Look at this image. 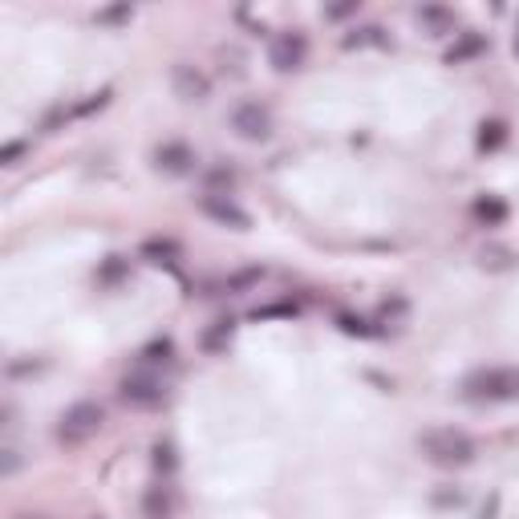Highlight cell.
Here are the masks:
<instances>
[{"label": "cell", "mask_w": 519, "mask_h": 519, "mask_svg": "<svg viewBox=\"0 0 519 519\" xmlns=\"http://www.w3.org/2000/svg\"><path fill=\"white\" fill-rule=\"evenodd\" d=\"M268 61L276 74H297V69H305L308 61V37L300 29H284L272 37L268 45Z\"/></svg>", "instance_id": "277c9868"}, {"label": "cell", "mask_w": 519, "mask_h": 519, "mask_svg": "<svg viewBox=\"0 0 519 519\" xmlns=\"http://www.w3.org/2000/svg\"><path fill=\"white\" fill-rule=\"evenodd\" d=\"M414 20L422 25L426 37H451L454 25H459V20H454V12L443 9V4H422V9L414 12Z\"/></svg>", "instance_id": "30bf717a"}, {"label": "cell", "mask_w": 519, "mask_h": 519, "mask_svg": "<svg viewBox=\"0 0 519 519\" xmlns=\"http://www.w3.org/2000/svg\"><path fill=\"white\" fill-rule=\"evenodd\" d=\"M337 325H341V333H349V337H374L377 333V329H369V321L353 317V313H341V317H337Z\"/></svg>", "instance_id": "e0dca14e"}, {"label": "cell", "mask_w": 519, "mask_h": 519, "mask_svg": "<svg viewBox=\"0 0 519 519\" xmlns=\"http://www.w3.org/2000/svg\"><path fill=\"white\" fill-rule=\"evenodd\" d=\"M143 515L146 519H174V500H171V487H167V483H154V487H146Z\"/></svg>", "instance_id": "4fadbf2b"}, {"label": "cell", "mask_w": 519, "mask_h": 519, "mask_svg": "<svg viewBox=\"0 0 519 519\" xmlns=\"http://www.w3.org/2000/svg\"><path fill=\"white\" fill-rule=\"evenodd\" d=\"M25 151H29L25 143H9L4 151H0V167H17V163H20V154H25Z\"/></svg>", "instance_id": "7402d4cb"}, {"label": "cell", "mask_w": 519, "mask_h": 519, "mask_svg": "<svg viewBox=\"0 0 519 519\" xmlns=\"http://www.w3.org/2000/svg\"><path fill=\"white\" fill-rule=\"evenodd\" d=\"M341 45L345 49H369V45H385V29H377V25H366V29H353L341 37Z\"/></svg>", "instance_id": "9a60e30c"}, {"label": "cell", "mask_w": 519, "mask_h": 519, "mask_svg": "<svg viewBox=\"0 0 519 519\" xmlns=\"http://www.w3.org/2000/svg\"><path fill=\"white\" fill-rule=\"evenodd\" d=\"M143 256L151 260V264H174V260H179V244L174 240H146Z\"/></svg>", "instance_id": "2e32d148"}, {"label": "cell", "mask_w": 519, "mask_h": 519, "mask_svg": "<svg viewBox=\"0 0 519 519\" xmlns=\"http://www.w3.org/2000/svg\"><path fill=\"white\" fill-rule=\"evenodd\" d=\"M418 451H422L426 462L454 471V467H471L475 454H479V446H475V438L467 430H454V426H434V430L418 434Z\"/></svg>", "instance_id": "6da1fadb"}, {"label": "cell", "mask_w": 519, "mask_h": 519, "mask_svg": "<svg viewBox=\"0 0 519 519\" xmlns=\"http://www.w3.org/2000/svg\"><path fill=\"white\" fill-rule=\"evenodd\" d=\"M462 394L475 402H515L519 398V369L515 366H491V369H475L462 382Z\"/></svg>", "instance_id": "7a4b0ae2"}, {"label": "cell", "mask_w": 519, "mask_h": 519, "mask_svg": "<svg viewBox=\"0 0 519 519\" xmlns=\"http://www.w3.org/2000/svg\"><path fill=\"white\" fill-rule=\"evenodd\" d=\"M231 329H236V321H215V329L203 337V345H207V349H220L223 341H231Z\"/></svg>", "instance_id": "d6986e66"}, {"label": "cell", "mask_w": 519, "mask_h": 519, "mask_svg": "<svg viewBox=\"0 0 519 519\" xmlns=\"http://www.w3.org/2000/svg\"><path fill=\"white\" fill-rule=\"evenodd\" d=\"M130 17H135V4H114V9L94 12L97 25H122V20H130Z\"/></svg>", "instance_id": "ac0fdd59"}, {"label": "cell", "mask_w": 519, "mask_h": 519, "mask_svg": "<svg viewBox=\"0 0 519 519\" xmlns=\"http://www.w3.org/2000/svg\"><path fill=\"white\" fill-rule=\"evenodd\" d=\"M357 12V0H349V4H333V9H325V17L329 20H345V17H353Z\"/></svg>", "instance_id": "484cf974"}, {"label": "cell", "mask_w": 519, "mask_h": 519, "mask_svg": "<svg viewBox=\"0 0 519 519\" xmlns=\"http://www.w3.org/2000/svg\"><path fill=\"white\" fill-rule=\"evenodd\" d=\"M231 130L244 138V143H264L272 135V110L260 106V102H240L236 114H231Z\"/></svg>", "instance_id": "5b68a950"}, {"label": "cell", "mask_w": 519, "mask_h": 519, "mask_svg": "<svg viewBox=\"0 0 519 519\" xmlns=\"http://www.w3.org/2000/svg\"><path fill=\"white\" fill-rule=\"evenodd\" d=\"M515 58H519V29H515Z\"/></svg>", "instance_id": "83f0119b"}, {"label": "cell", "mask_w": 519, "mask_h": 519, "mask_svg": "<svg viewBox=\"0 0 519 519\" xmlns=\"http://www.w3.org/2000/svg\"><path fill=\"white\" fill-rule=\"evenodd\" d=\"M146 361H171V357H174V345H171V341H154V345H146Z\"/></svg>", "instance_id": "44dd1931"}, {"label": "cell", "mask_w": 519, "mask_h": 519, "mask_svg": "<svg viewBox=\"0 0 519 519\" xmlns=\"http://www.w3.org/2000/svg\"><path fill=\"white\" fill-rule=\"evenodd\" d=\"M199 212L207 215L212 223H220V228H231V231H248V228H252V215L244 212V207L231 199V195L207 191V195L199 199Z\"/></svg>", "instance_id": "8992f818"}, {"label": "cell", "mask_w": 519, "mask_h": 519, "mask_svg": "<svg viewBox=\"0 0 519 519\" xmlns=\"http://www.w3.org/2000/svg\"><path fill=\"white\" fill-rule=\"evenodd\" d=\"M102 422H106V410H102L97 402H74L66 414H61V422H58V443L86 446L89 438L102 430Z\"/></svg>", "instance_id": "3957f363"}, {"label": "cell", "mask_w": 519, "mask_h": 519, "mask_svg": "<svg viewBox=\"0 0 519 519\" xmlns=\"http://www.w3.org/2000/svg\"><path fill=\"white\" fill-rule=\"evenodd\" d=\"M174 462H179V459H174V446L171 443H154V467H159V471L171 475Z\"/></svg>", "instance_id": "ffe728a7"}, {"label": "cell", "mask_w": 519, "mask_h": 519, "mask_svg": "<svg viewBox=\"0 0 519 519\" xmlns=\"http://www.w3.org/2000/svg\"><path fill=\"white\" fill-rule=\"evenodd\" d=\"M511 215V207L500 199V195H479V199L471 203V220L479 223V228H503Z\"/></svg>", "instance_id": "8fae6325"}, {"label": "cell", "mask_w": 519, "mask_h": 519, "mask_svg": "<svg viewBox=\"0 0 519 519\" xmlns=\"http://www.w3.org/2000/svg\"><path fill=\"white\" fill-rule=\"evenodd\" d=\"M487 53V37L483 33H459L451 49H446V66H467V61L483 58Z\"/></svg>", "instance_id": "7c38bea8"}, {"label": "cell", "mask_w": 519, "mask_h": 519, "mask_svg": "<svg viewBox=\"0 0 519 519\" xmlns=\"http://www.w3.org/2000/svg\"><path fill=\"white\" fill-rule=\"evenodd\" d=\"M94 519H106V515H94Z\"/></svg>", "instance_id": "f1b7e54d"}, {"label": "cell", "mask_w": 519, "mask_h": 519, "mask_svg": "<svg viewBox=\"0 0 519 519\" xmlns=\"http://www.w3.org/2000/svg\"><path fill=\"white\" fill-rule=\"evenodd\" d=\"M511 138L507 122H500V118H487V122H479V135H475V146H479V154H495L503 151Z\"/></svg>", "instance_id": "5bb4252c"}, {"label": "cell", "mask_w": 519, "mask_h": 519, "mask_svg": "<svg viewBox=\"0 0 519 519\" xmlns=\"http://www.w3.org/2000/svg\"><path fill=\"white\" fill-rule=\"evenodd\" d=\"M483 264H491V268H507V264H511V252H500V248H495V252H483Z\"/></svg>", "instance_id": "d4e9b609"}, {"label": "cell", "mask_w": 519, "mask_h": 519, "mask_svg": "<svg viewBox=\"0 0 519 519\" xmlns=\"http://www.w3.org/2000/svg\"><path fill=\"white\" fill-rule=\"evenodd\" d=\"M122 402L135 406V410H154V406L167 402V390H163V382L151 374H130L122 382Z\"/></svg>", "instance_id": "52a82bcc"}, {"label": "cell", "mask_w": 519, "mask_h": 519, "mask_svg": "<svg viewBox=\"0 0 519 519\" xmlns=\"http://www.w3.org/2000/svg\"><path fill=\"white\" fill-rule=\"evenodd\" d=\"M122 272H126V260H122V256H110L106 272H102V276H97V280H102V284H110V280H118V276H122Z\"/></svg>", "instance_id": "cb8c5ba5"}, {"label": "cell", "mask_w": 519, "mask_h": 519, "mask_svg": "<svg viewBox=\"0 0 519 519\" xmlns=\"http://www.w3.org/2000/svg\"><path fill=\"white\" fill-rule=\"evenodd\" d=\"M20 519H33V515H20Z\"/></svg>", "instance_id": "f546056e"}, {"label": "cell", "mask_w": 519, "mask_h": 519, "mask_svg": "<svg viewBox=\"0 0 519 519\" xmlns=\"http://www.w3.org/2000/svg\"><path fill=\"white\" fill-rule=\"evenodd\" d=\"M171 86L183 102H207V97H212V77L203 74L199 66H191V61H179V66L171 69Z\"/></svg>", "instance_id": "ba28073f"}, {"label": "cell", "mask_w": 519, "mask_h": 519, "mask_svg": "<svg viewBox=\"0 0 519 519\" xmlns=\"http://www.w3.org/2000/svg\"><path fill=\"white\" fill-rule=\"evenodd\" d=\"M264 317H297V305H268V308H256V321Z\"/></svg>", "instance_id": "603a6c76"}, {"label": "cell", "mask_w": 519, "mask_h": 519, "mask_svg": "<svg viewBox=\"0 0 519 519\" xmlns=\"http://www.w3.org/2000/svg\"><path fill=\"white\" fill-rule=\"evenodd\" d=\"M495 511H500V500H491V503H487V507H483V511H479V519H495Z\"/></svg>", "instance_id": "4316f807"}, {"label": "cell", "mask_w": 519, "mask_h": 519, "mask_svg": "<svg viewBox=\"0 0 519 519\" xmlns=\"http://www.w3.org/2000/svg\"><path fill=\"white\" fill-rule=\"evenodd\" d=\"M154 167L163 174H187L195 167V154L187 143H163L159 151H154Z\"/></svg>", "instance_id": "9c48e42d"}]
</instances>
